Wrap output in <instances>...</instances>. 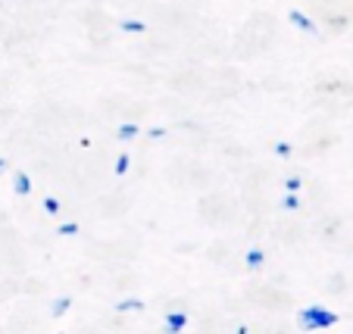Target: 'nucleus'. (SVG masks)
<instances>
[{
  "label": "nucleus",
  "instance_id": "f3484780",
  "mask_svg": "<svg viewBox=\"0 0 353 334\" xmlns=\"http://www.w3.org/2000/svg\"><path fill=\"white\" fill-rule=\"evenodd\" d=\"M7 166H10V163L3 160V156H0V172H3V169H7Z\"/></svg>",
  "mask_w": 353,
  "mask_h": 334
},
{
  "label": "nucleus",
  "instance_id": "20e7f679",
  "mask_svg": "<svg viewBox=\"0 0 353 334\" xmlns=\"http://www.w3.org/2000/svg\"><path fill=\"white\" fill-rule=\"evenodd\" d=\"M13 191L19 197H28V194H32V178H28L26 172H16L13 175Z\"/></svg>",
  "mask_w": 353,
  "mask_h": 334
},
{
  "label": "nucleus",
  "instance_id": "423d86ee",
  "mask_svg": "<svg viewBox=\"0 0 353 334\" xmlns=\"http://www.w3.org/2000/svg\"><path fill=\"white\" fill-rule=\"evenodd\" d=\"M244 262H247V269H260L263 262H266V253L263 250H247V256H244Z\"/></svg>",
  "mask_w": 353,
  "mask_h": 334
},
{
  "label": "nucleus",
  "instance_id": "f257e3e1",
  "mask_svg": "<svg viewBox=\"0 0 353 334\" xmlns=\"http://www.w3.org/2000/svg\"><path fill=\"white\" fill-rule=\"evenodd\" d=\"M297 322H300L303 331H319V328H332L334 322H338V315L328 313V309H322V306H310V309H300Z\"/></svg>",
  "mask_w": 353,
  "mask_h": 334
},
{
  "label": "nucleus",
  "instance_id": "f8f14e48",
  "mask_svg": "<svg viewBox=\"0 0 353 334\" xmlns=\"http://www.w3.org/2000/svg\"><path fill=\"white\" fill-rule=\"evenodd\" d=\"M281 207H285V209H291V213H294V209H300V197L288 191V194H285V200H281Z\"/></svg>",
  "mask_w": 353,
  "mask_h": 334
},
{
  "label": "nucleus",
  "instance_id": "9d476101",
  "mask_svg": "<svg viewBox=\"0 0 353 334\" xmlns=\"http://www.w3.org/2000/svg\"><path fill=\"white\" fill-rule=\"evenodd\" d=\"M69 306H72V297H60V300H54V315H66Z\"/></svg>",
  "mask_w": 353,
  "mask_h": 334
},
{
  "label": "nucleus",
  "instance_id": "7ed1b4c3",
  "mask_svg": "<svg viewBox=\"0 0 353 334\" xmlns=\"http://www.w3.org/2000/svg\"><path fill=\"white\" fill-rule=\"evenodd\" d=\"M188 325V315L185 313H166V319H163V328H166V331H181V328Z\"/></svg>",
  "mask_w": 353,
  "mask_h": 334
},
{
  "label": "nucleus",
  "instance_id": "39448f33",
  "mask_svg": "<svg viewBox=\"0 0 353 334\" xmlns=\"http://www.w3.org/2000/svg\"><path fill=\"white\" fill-rule=\"evenodd\" d=\"M119 28H122V32H128V34H144L147 32V22H141V19H122Z\"/></svg>",
  "mask_w": 353,
  "mask_h": 334
},
{
  "label": "nucleus",
  "instance_id": "9b49d317",
  "mask_svg": "<svg viewBox=\"0 0 353 334\" xmlns=\"http://www.w3.org/2000/svg\"><path fill=\"white\" fill-rule=\"evenodd\" d=\"M60 200H57V197H44V213L47 216H57V213H60Z\"/></svg>",
  "mask_w": 353,
  "mask_h": 334
},
{
  "label": "nucleus",
  "instance_id": "dca6fc26",
  "mask_svg": "<svg viewBox=\"0 0 353 334\" xmlns=\"http://www.w3.org/2000/svg\"><path fill=\"white\" fill-rule=\"evenodd\" d=\"M150 138H154V140L166 138V128H150Z\"/></svg>",
  "mask_w": 353,
  "mask_h": 334
},
{
  "label": "nucleus",
  "instance_id": "0eeeda50",
  "mask_svg": "<svg viewBox=\"0 0 353 334\" xmlns=\"http://www.w3.org/2000/svg\"><path fill=\"white\" fill-rule=\"evenodd\" d=\"M119 140H132V138H138V125L134 122H122L119 125V134H116Z\"/></svg>",
  "mask_w": 353,
  "mask_h": 334
},
{
  "label": "nucleus",
  "instance_id": "f03ea898",
  "mask_svg": "<svg viewBox=\"0 0 353 334\" xmlns=\"http://www.w3.org/2000/svg\"><path fill=\"white\" fill-rule=\"evenodd\" d=\"M288 19H291V25H294V28H300V32L313 34V38H316V34H319V28H316V22L310 19V16H303V13H300V10H291V13H288Z\"/></svg>",
  "mask_w": 353,
  "mask_h": 334
},
{
  "label": "nucleus",
  "instance_id": "ddd939ff",
  "mask_svg": "<svg viewBox=\"0 0 353 334\" xmlns=\"http://www.w3.org/2000/svg\"><path fill=\"white\" fill-rule=\"evenodd\" d=\"M57 234H63V238H72V234H79V222H63Z\"/></svg>",
  "mask_w": 353,
  "mask_h": 334
},
{
  "label": "nucleus",
  "instance_id": "6e6552de",
  "mask_svg": "<svg viewBox=\"0 0 353 334\" xmlns=\"http://www.w3.org/2000/svg\"><path fill=\"white\" fill-rule=\"evenodd\" d=\"M144 309V300H119L116 303V313H138Z\"/></svg>",
  "mask_w": 353,
  "mask_h": 334
},
{
  "label": "nucleus",
  "instance_id": "2eb2a0df",
  "mask_svg": "<svg viewBox=\"0 0 353 334\" xmlns=\"http://www.w3.org/2000/svg\"><path fill=\"white\" fill-rule=\"evenodd\" d=\"M275 154H279V156H291V144H288V140H279V144H275Z\"/></svg>",
  "mask_w": 353,
  "mask_h": 334
},
{
  "label": "nucleus",
  "instance_id": "1a4fd4ad",
  "mask_svg": "<svg viewBox=\"0 0 353 334\" xmlns=\"http://www.w3.org/2000/svg\"><path fill=\"white\" fill-rule=\"evenodd\" d=\"M128 154H122V156H116V166H113V172H116V178H122V175L128 172Z\"/></svg>",
  "mask_w": 353,
  "mask_h": 334
},
{
  "label": "nucleus",
  "instance_id": "4468645a",
  "mask_svg": "<svg viewBox=\"0 0 353 334\" xmlns=\"http://www.w3.org/2000/svg\"><path fill=\"white\" fill-rule=\"evenodd\" d=\"M300 187H303V178H297V175H291V178L285 181V191H291V194H297Z\"/></svg>",
  "mask_w": 353,
  "mask_h": 334
}]
</instances>
